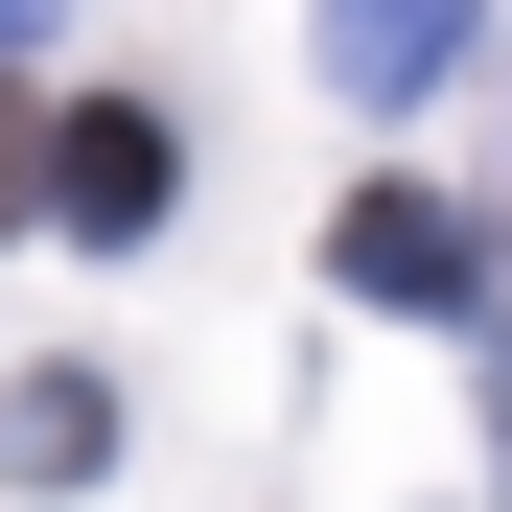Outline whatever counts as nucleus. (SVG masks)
Returning a JSON list of instances; mask_svg holds the SVG:
<instances>
[{
	"label": "nucleus",
	"mask_w": 512,
	"mask_h": 512,
	"mask_svg": "<svg viewBox=\"0 0 512 512\" xmlns=\"http://www.w3.org/2000/svg\"><path fill=\"white\" fill-rule=\"evenodd\" d=\"M163 210H187V140H163V94H47V233H70V256H140Z\"/></svg>",
	"instance_id": "f257e3e1"
},
{
	"label": "nucleus",
	"mask_w": 512,
	"mask_h": 512,
	"mask_svg": "<svg viewBox=\"0 0 512 512\" xmlns=\"http://www.w3.org/2000/svg\"><path fill=\"white\" fill-rule=\"evenodd\" d=\"M326 280H350V303H419V326H466V303H489V256H466V210H443V187H350Z\"/></svg>",
	"instance_id": "f03ea898"
},
{
	"label": "nucleus",
	"mask_w": 512,
	"mask_h": 512,
	"mask_svg": "<svg viewBox=\"0 0 512 512\" xmlns=\"http://www.w3.org/2000/svg\"><path fill=\"white\" fill-rule=\"evenodd\" d=\"M466 47H489V0H326V94L350 117H419Z\"/></svg>",
	"instance_id": "7ed1b4c3"
},
{
	"label": "nucleus",
	"mask_w": 512,
	"mask_h": 512,
	"mask_svg": "<svg viewBox=\"0 0 512 512\" xmlns=\"http://www.w3.org/2000/svg\"><path fill=\"white\" fill-rule=\"evenodd\" d=\"M0 466H24V489H94V466H117V373H70V350L0 373Z\"/></svg>",
	"instance_id": "20e7f679"
},
{
	"label": "nucleus",
	"mask_w": 512,
	"mask_h": 512,
	"mask_svg": "<svg viewBox=\"0 0 512 512\" xmlns=\"http://www.w3.org/2000/svg\"><path fill=\"white\" fill-rule=\"evenodd\" d=\"M24 47H47V0H0V70H24Z\"/></svg>",
	"instance_id": "39448f33"
}]
</instances>
